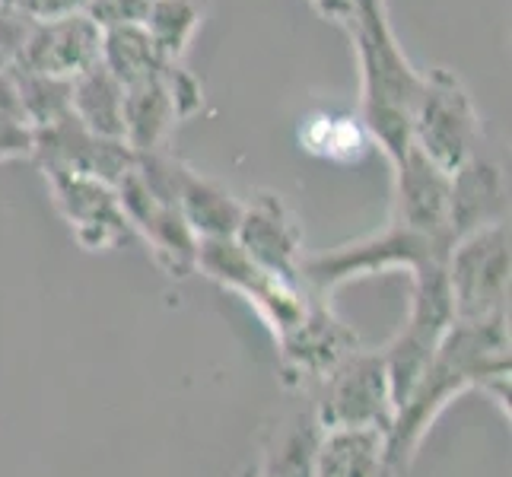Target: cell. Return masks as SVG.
<instances>
[{
  "label": "cell",
  "mask_w": 512,
  "mask_h": 477,
  "mask_svg": "<svg viewBox=\"0 0 512 477\" xmlns=\"http://www.w3.org/2000/svg\"><path fill=\"white\" fill-rule=\"evenodd\" d=\"M10 77H13L16 99H20V112L29 131H42L70 115V83L74 80L29 74V70H20V67H13Z\"/></svg>",
  "instance_id": "cell-24"
},
{
  "label": "cell",
  "mask_w": 512,
  "mask_h": 477,
  "mask_svg": "<svg viewBox=\"0 0 512 477\" xmlns=\"http://www.w3.org/2000/svg\"><path fill=\"white\" fill-rule=\"evenodd\" d=\"M493 223H506V182L500 166H493L484 156H474L462 169L452 172V191H449L452 239H462L474 233V229H484Z\"/></svg>",
  "instance_id": "cell-16"
},
{
  "label": "cell",
  "mask_w": 512,
  "mask_h": 477,
  "mask_svg": "<svg viewBox=\"0 0 512 477\" xmlns=\"http://www.w3.org/2000/svg\"><path fill=\"white\" fill-rule=\"evenodd\" d=\"M392 172H395L392 220L452 249V242H455L452 226H449L452 175L443 172L436 163H430L414 144L392 166Z\"/></svg>",
  "instance_id": "cell-14"
},
{
  "label": "cell",
  "mask_w": 512,
  "mask_h": 477,
  "mask_svg": "<svg viewBox=\"0 0 512 477\" xmlns=\"http://www.w3.org/2000/svg\"><path fill=\"white\" fill-rule=\"evenodd\" d=\"M446 255L449 245L388 220L379 233H369L357 242L338 245V249L322 255H306L303 264H299V280H303V287L309 293L328 299L334 290L350 284V280L388 274V271L417 274L427 264L446 261Z\"/></svg>",
  "instance_id": "cell-3"
},
{
  "label": "cell",
  "mask_w": 512,
  "mask_h": 477,
  "mask_svg": "<svg viewBox=\"0 0 512 477\" xmlns=\"http://www.w3.org/2000/svg\"><path fill=\"white\" fill-rule=\"evenodd\" d=\"M58 214L86 252H112L131 236L118 191L99 179L64 169H42Z\"/></svg>",
  "instance_id": "cell-10"
},
{
  "label": "cell",
  "mask_w": 512,
  "mask_h": 477,
  "mask_svg": "<svg viewBox=\"0 0 512 477\" xmlns=\"http://www.w3.org/2000/svg\"><path fill=\"white\" fill-rule=\"evenodd\" d=\"M118 204L125 210V220L131 233L147 242L153 261L160 264L166 277H188L198 258V236L179 214L169 198H160L156 191L144 185V179L131 169L125 179L115 185Z\"/></svg>",
  "instance_id": "cell-9"
},
{
  "label": "cell",
  "mask_w": 512,
  "mask_h": 477,
  "mask_svg": "<svg viewBox=\"0 0 512 477\" xmlns=\"http://www.w3.org/2000/svg\"><path fill=\"white\" fill-rule=\"evenodd\" d=\"M13 7L23 16H29L32 23H48V20H61V16L86 13L90 0H13Z\"/></svg>",
  "instance_id": "cell-29"
},
{
  "label": "cell",
  "mask_w": 512,
  "mask_h": 477,
  "mask_svg": "<svg viewBox=\"0 0 512 477\" xmlns=\"http://www.w3.org/2000/svg\"><path fill=\"white\" fill-rule=\"evenodd\" d=\"M312 477H392L382 430H322Z\"/></svg>",
  "instance_id": "cell-19"
},
{
  "label": "cell",
  "mask_w": 512,
  "mask_h": 477,
  "mask_svg": "<svg viewBox=\"0 0 512 477\" xmlns=\"http://www.w3.org/2000/svg\"><path fill=\"white\" fill-rule=\"evenodd\" d=\"M153 0H90L86 16L105 32L118 26H144Z\"/></svg>",
  "instance_id": "cell-26"
},
{
  "label": "cell",
  "mask_w": 512,
  "mask_h": 477,
  "mask_svg": "<svg viewBox=\"0 0 512 477\" xmlns=\"http://www.w3.org/2000/svg\"><path fill=\"white\" fill-rule=\"evenodd\" d=\"M0 121H23L20 99H16V86H13L10 70L0 74ZM23 125H26V121H23Z\"/></svg>",
  "instance_id": "cell-31"
},
{
  "label": "cell",
  "mask_w": 512,
  "mask_h": 477,
  "mask_svg": "<svg viewBox=\"0 0 512 477\" xmlns=\"http://www.w3.org/2000/svg\"><path fill=\"white\" fill-rule=\"evenodd\" d=\"M309 4L319 10L325 20H331V23L350 26V20H353V4H350V0H309Z\"/></svg>",
  "instance_id": "cell-32"
},
{
  "label": "cell",
  "mask_w": 512,
  "mask_h": 477,
  "mask_svg": "<svg viewBox=\"0 0 512 477\" xmlns=\"http://www.w3.org/2000/svg\"><path fill=\"white\" fill-rule=\"evenodd\" d=\"M465 392L487 395L509 417V315L449 328L427 369L395 408L385 433L388 474H408L436 417Z\"/></svg>",
  "instance_id": "cell-1"
},
{
  "label": "cell",
  "mask_w": 512,
  "mask_h": 477,
  "mask_svg": "<svg viewBox=\"0 0 512 477\" xmlns=\"http://www.w3.org/2000/svg\"><path fill=\"white\" fill-rule=\"evenodd\" d=\"M306 140V150L328 156V159H357L366 150V131L363 125H353L350 118H322L315 125L306 128L303 134Z\"/></svg>",
  "instance_id": "cell-25"
},
{
  "label": "cell",
  "mask_w": 512,
  "mask_h": 477,
  "mask_svg": "<svg viewBox=\"0 0 512 477\" xmlns=\"http://www.w3.org/2000/svg\"><path fill=\"white\" fill-rule=\"evenodd\" d=\"M99 64L125 86L144 83L156 74H163V55L156 51L150 32L144 26H118L102 32V51Z\"/></svg>",
  "instance_id": "cell-21"
},
{
  "label": "cell",
  "mask_w": 512,
  "mask_h": 477,
  "mask_svg": "<svg viewBox=\"0 0 512 477\" xmlns=\"http://www.w3.org/2000/svg\"><path fill=\"white\" fill-rule=\"evenodd\" d=\"M194 271H201L214 284L249 299L274 338H280L290 325H296V318L306 312L312 296L303 287V280H287L264 271L261 264H255L239 249L236 239H201Z\"/></svg>",
  "instance_id": "cell-8"
},
{
  "label": "cell",
  "mask_w": 512,
  "mask_h": 477,
  "mask_svg": "<svg viewBox=\"0 0 512 477\" xmlns=\"http://www.w3.org/2000/svg\"><path fill=\"white\" fill-rule=\"evenodd\" d=\"M319 439H322V427L315 414L296 417L274 436V443L264 449L249 477H312Z\"/></svg>",
  "instance_id": "cell-22"
},
{
  "label": "cell",
  "mask_w": 512,
  "mask_h": 477,
  "mask_svg": "<svg viewBox=\"0 0 512 477\" xmlns=\"http://www.w3.org/2000/svg\"><path fill=\"white\" fill-rule=\"evenodd\" d=\"M201 20H204V10L198 0H153L144 29L150 32V39L156 51L163 55V61L179 64Z\"/></svg>",
  "instance_id": "cell-23"
},
{
  "label": "cell",
  "mask_w": 512,
  "mask_h": 477,
  "mask_svg": "<svg viewBox=\"0 0 512 477\" xmlns=\"http://www.w3.org/2000/svg\"><path fill=\"white\" fill-rule=\"evenodd\" d=\"M172 201L179 214L191 226V233L201 239H233L242 217V201L220 182L194 172L179 159L172 179Z\"/></svg>",
  "instance_id": "cell-17"
},
{
  "label": "cell",
  "mask_w": 512,
  "mask_h": 477,
  "mask_svg": "<svg viewBox=\"0 0 512 477\" xmlns=\"http://www.w3.org/2000/svg\"><path fill=\"white\" fill-rule=\"evenodd\" d=\"M455 322L509 315V226L493 223L455 239L446 255Z\"/></svg>",
  "instance_id": "cell-6"
},
{
  "label": "cell",
  "mask_w": 512,
  "mask_h": 477,
  "mask_svg": "<svg viewBox=\"0 0 512 477\" xmlns=\"http://www.w3.org/2000/svg\"><path fill=\"white\" fill-rule=\"evenodd\" d=\"M350 32L360 61V125L395 166L411 150V125L423 74L398 45L392 26H388L385 4H366L353 10Z\"/></svg>",
  "instance_id": "cell-2"
},
{
  "label": "cell",
  "mask_w": 512,
  "mask_h": 477,
  "mask_svg": "<svg viewBox=\"0 0 512 477\" xmlns=\"http://www.w3.org/2000/svg\"><path fill=\"white\" fill-rule=\"evenodd\" d=\"M322 430H382L395 420V395L388 382L382 350L357 347L322 379V398L315 404Z\"/></svg>",
  "instance_id": "cell-7"
},
{
  "label": "cell",
  "mask_w": 512,
  "mask_h": 477,
  "mask_svg": "<svg viewBox=\"0 0 512 477\" xmlns=\"http://www.w3.org/2000/svg\"><path fill=\"white\" fill-rule=\"evenodd\" d=\"M455 325V309L446 280V261L427 264L417 274H411V306L404 315L395 338L382 347V360L392 382L395 408L401 398L411 392L420 373L433 360V353L443 344L449 328Z\"/></svg>",
  "instance_id": "cell-5"
},
{
  "label": "cell",
  "mask_w": 512,
  "mask_h": 477,
  "mask_svg": "<svg viewBox=\"0 0 512 477\" xmlns=\"http://www.w3.org/2000/svg\"><path fill=\"white\" fill-rule=\"evenodd\" d=\"M166 83H169V93H172V102H175V112H179L182 121L191 118L194 112L201 109L204 90H201V83L194 80L182 64H169L166 67Z\"/></svg>",
  "instance_id": "cell-28"
},
{
  "label": "cell",
  "mask_w": 512,
  "mask_h": 477,
  "mask_svg": "<svg viewBox=\"0 0 512 477\" xmlns=\"http://www.w3.org/2000/svg\"><path fill=\"white\" fill-rule=\"evenodd\" d=\"M274 341L280 350V366L296 385L322 382L334 366L360 347L357 331L341 322L338 312L331 309V299L315 293L309 296V306L296 318V325Z\"/></svg>",
  "instance_id": "cell-11"
},
{
  "label": "cell",
  "mask_w": 512,
  "mask_h": 477,
  "mask_svg": "<svg viewBox=\"0 0 512 477\" xmlns=\"http://www.w3.org/2000/svg\"><path fill=\"white\" fill-rule=\"evenodd\" d=\"M32 156V131L23 121H0V163Z\"/></svg>",
  "instance_id": "cell-30"
},
{
  "label": "cell",
  "mask_w": 512,
  "mask_h": 477,
  "mask_svg": "<svg viewBox=\"0 0 512 477\" xmlns=\"http://www.w3.org/2000/svg\"><path fill=\"white\" fill-rule=\"evenodd\" d=\"M166 67L163 74L125 90V144L131 147L134 156L160 153L175 125L182 121L166 83Z\"/></svg>",
  "instance_id": "cell-18"
},
{
  "label": "cell",
  "mask_w": 512,
  "mask_h": 477,
  "mask_svg": "<svg viewBox=\"0 0 512 477\" xmlns=\"http://www.w3.org/2000/svg\"><path fill=\"white\" fill-rule=\"evenodd\" d=\"M411 144L449 175L468 159L481 156V115L455 70L433 67L430 74H423Z\"/></svg>",
  "instance_id": "cell-4"
},
{
  "label": "cell",
  "mask_w": 512,
  "mask_h": 477,
  "mask_svg": "<svg viewBox=\"0 0 512 477\" xmlns=\"http://www.w3.org/2000/svg\"><path fill=\"white\" fill-rule=\"evenodd\" d=\"M233 239L264 271L299 280V264L306 258L303 226L277 191H255L249 201H242V217Z\"/></svg>",
  "instance_id": "cell-13"
},
{
  "label": "cell",
  "mask_w": 512,
  "mask_h": 477,
  "mask_svg": "<svg viewBox=\"0 0 512 477\" xmlns=\"http://www.w3.org/2000/svg\"><path fill=\"white\" fill-rule=\"evenodd\" d=\"M32 32V20L16 7H0V74L13 70Z\"/></svg>",
  "instance_id": "cell-27"
},
{
  "label": "cell",
  "mask_w": 512,
  "mask_h": 477,
  "mask_svg": "<svg viewBox=\"0 0 512 477\" xmlns=\"http://www.w3.org/2000/svg\"><path fill=\"white\" fill-rule=\"evenodd\" d=\"M70 115L99 137L125 140V86L93 64L70 83Z\"/></svg>",
  "instance_id": "cell-20"
},
{
  "label": "cell",
  "mask_w": 512,
  "mask_h": 477,
  "mask_svg": "<svg viewBox=\"0 0 512 477\" xmlns=\"http://www.w3.org/2000/svg\"><path fill=\"white\" fill-rule=\"evenodd\" d=\"M32 159L39 169H64L118 185L134 169V153L125 140H109L86 131L74 115H67L42 131H32Z\"/></svg>",
  "instance_id": "cell-12"
},
{
  "label": "cell",
  "mask_w": 512,
  "mask_h": 477,
  "mask_svg": "<svg viewBox=\"0 0 512 477\" xmlns=\"http://www.w3.org/2000/svg\"><path fill=\"white\" fill-rule=\"evenodd\" d=\"M99 51L102 29L86 13H74L61 20L32 23L16 67L55 80H77L83 70L99 64Z\"/></svg>",
  "instance_id": "cell-15"
}]
</instances>
